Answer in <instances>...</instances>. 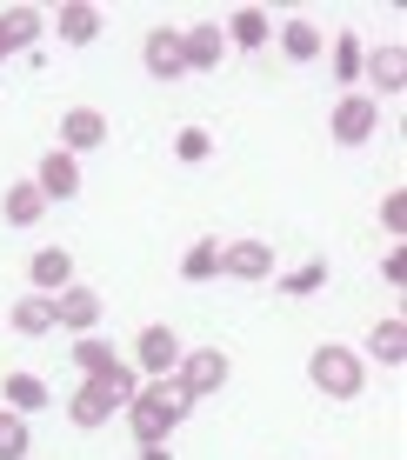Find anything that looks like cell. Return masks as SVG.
<instances>
[{
    "instance_id": "cell-1",
    "label": "cell",
    "mask_w": 407,
    "mask_h": 460,
    "mask_svg": "<svg viewBox=\"0 0 407 460\" xmlns=\"http://www.w3.org/2000/svg\"><path fill=\"white\" fill-rule=\"evenodd\" d=\"M120 414H128V434L140 440V447H161V440L194 414V394H187L181 380H154V387H140Z\"/></svg>"
},
{
    "instance_id": "cell-2",
    "label": "cell",
    "mask_w": 407,
    "mask_h": 460,
    "mask_svg": "<svg viewBox=\"0 0 407 460\" xmlns=\"http://www.w3.org/2000/svg\"><path fill=\"white\" fill-rule=\"evenodd\" d=\"M307 380H314L327 401H361V387H367V360L354 354V347H341V341H321L314 354H307Z\"/></svg>"
},
{
    "instance_id": "cell-3",
    "label": "cell",
    "mask_w": 407,
    "mask_h": 460,
    "mask_svg": "<svg viewBox=\"0 0 407 460\" xmlns=\"http://www.w3.org/2000/svg\"><path fill=\"white\" fill-rule=\"evenodd\" d=\"M227 374H234V360L221 354V347H181L174 380H181L187 394H194V401H200V394H221V387H227Z\"/></svg>"
},
{
    "instance_id": "cell-4",
    "label": "cell",
    "mask_w": 407,
    "mask_h": 460,
    "mask_svg": "<svg viewBox=\"0 0 407 460\" xmlns=\"http://www.w3.org/2000/svg\"><path fill=\"white\" fill-rule=\"evenodd\" d=\"M120 407H128V394H114L107 380H81V387H74V401H67V420L93 434V427H107Z\"/></svg>"
},
{
    "instance_id": "cell-5",
    "label": "cell",
    "mask_w": 407,
    "mask_h": 460,
    "mask_svg": "<svg viewBox=\"0 0 407 460\" xmlns=\"http://www.w3.org/2000/svg\"><path fill=\"white\" fill-rule=\"evenodd\" d=\"M134 367H140V374H154V380H167V374L181 367V334H174V327H161V321L140 327V341H134Z\"/></svg>"
},
{
    "instance_id": "cell-6",
    "label": "cell",
    "mask_w": 407,
    "mask_h": 460,
    "mask_svg": "<svg viewBox=\"0 0 407 460\" xmlns=\"http://www.w3.org/2000/svg\"><path fill=\"white\" fill-rule=\"evenodd\" d=\"M374 127H381V107H374L367 93H341V101H334V140H341V147L374 140Z\"/></svg>"
},
{
    "instance_id": "cell-7",
    "label": "cell",
    "mask_w": 407,
    "mask_h": 460,
    "mask_svg": "<svg viewBox=\"0 0 407 460\" xmlns=\"http://www.w3.org/2000/svg\"><path fill=\"white\" fill-rule=\"evenodd\" d=\"M54 327H67V334H93V327H101V294L81 288V280L60 288L54 294Z\"/></svg>"
},
{
    "instance_id": "cell-8",
    "label": "cell",
    "mask_w": 407,
    "mask_h": 460,
    "mask_svg": "<svg viewBox=\"0 0 407 460\" xmlns=\"http://www.w3.org/2000/svg\"><path fill=\"white\" fill-rule=\"evenodd\" d=\"M140 67H147L154 81H167V87H174L181 74H187V60H181V34H174V27H154V34L140 40Z\"/></svg>"
},
{
    "instance_id": "cell-9",
    "label": "cell",
    "mask_w": 407,
    "mask_h": 460,
    "mask_svg": "<svg viewBox=\"0 0 407 460\" xmlns=\"http://www.w3.org/2000/svg\"><path fill=\"white\" fill-rule=\"evenodd\" d=\"M34 187L47 194V208H54V200H74L81 194V161H74V154H40V167H34Z\"/></svg>"
},
{
    "instance_id": "cell-10",
    "label": "cell",
    "mask_w": 407,
    "mask_h": 460,
    "mask_svg": "<svg viewBox=\"0 0 407 460\" xmlns=\"http://www.w3.org/2000/svg\"><path fill=\"white\" fill-rule=\"evenodd\" d=\"M221 274L227 280H268L274 274V247L268 241H227L221 247Z\"/></svg>"
},
{
    "instance_id": "cell-11",
    "label": "cell",
    "mask_w": 407,
    "mask_h": 460,
    "mask_svg": "<svg viewBox=\"0 0 407 460\" xmlns=\"http://www.w3.org/2000/svg\"><path fill=\"white\" fill-rule=\"evenodd\" d=\"M101 140H107L101 107H67V114H60V154H87V147H101Z\"/></svg>"
},
{
    "instance_id": "cell-12",
    "label": "cell",
    "mask_w": 407,
    "mask_h": 460,
    "mask_svg": "<svg viewBox=\"0 0 407 460\" xmlns=\"http://www.w3.org/2000/svg\"><path fill=\"white\" fill-rule=\"evenodd\" d=\"M221 54H227V34H221V27H187V34H181V60H187V74H214V67H221Z\"/></svg>"
},
{
    "instance_id": "cell-13",
    "label": "cell",
    "mask_w": 407,
    "mask_h": 460,
    "mask_svg": "<svg viewBox=\"0 0 407 460\" xmlns=\"http://www.w3.org/2000/svg\"><path fill=\"white\" fill-rule=\"evenodd\" d=\"M361 74H367L381 93H401V87H407V47L387 40V47H374V54H361Z\"/></svg>"
},
{
    "instance_id": "cell-14",
    "label": "cell",
    "mask_w": 407,
    "mask_h": 460,
    "mask_svg": "<svg viewBox=\"0 0 407 460\" xmlns=\"http://www.w3.org/2000/svg\"><path fill=\"white\" fill-rule=\"evenodd\" d=\"M27 280H34V294L74 288V253H67V247H40L34 261H27Z\"/></svg>"
},
{
    "instance_id": "cell-15",
    "label": "cell",
    "mask_w": 407,
    "mask_h": 460,
    "mask_svg": "<svg viewBox=\"0 0 407 460\" xmlns=\"http://www.w3.org/2000/svg\"><path fill=\"white\" fill-rule=\"evenodd\" d=\"M34 40H40V7H7V13H0V60L27 54Z\"/></svg>"
},
{
    "instance_id": "cell-16",
    "label": "cell",
    "mask_w": 407,
    "mask_h": 460,
    "mask_svg": "<svg viewBox=\"0 0 407 460\" xmlns=\"http://www.w3.org/2000/svg\"><path fill=\"white\" fill-rule=\"evenodd\" d=\"M0 214H7V227H34V220L47 214V194L34 181H13L7 194H0Z\"/></svg>"
},
{
    "instance_id": "cell-17",
    "label": "cell",
    "mask_w": 407,
    "mask_h": 460,
    "mask_svg": "<svg viewBox=\"0 0 407 460\" xmlns=\"http://www.w3.org/2000/svg\"><path fill=\"white\" fill-rule=\"evenodd\" d=\"M13 334H27V341H40V334H54V294H27V300H13Z\"/></svg>"
},
{
    "instance_id": "cell-18",
    "label": "cell",
    "mask_w": 407,
    "mask_h": 460,
    "mask_svg": "<svg viewBox=\"0 0 407 460\" xmlns=\"http://www.w3.org/2000/svg\"><path fill=\"white\" fill-rule=\"evenodd\" d=\"M221 34H227V47H241V54H254V47H268L274 21H268V13H261V7H241V13H234V21L221 27Z\"/></svg>"
},
{
    "instance_id": "cell-19",
    "label": "cell",
    "mask_w": 407,
    "mask_h": 460,
    "mask_svg": "<svg viewBox=\"0 0 407 460\" xmlns=\"http://www.w3.org/2000/svg\"><path fill=\"white\" fill-rule=\"evenodd\" d=\"M74 367H81V380H114L120 360H114V347H107L101 334H81L74 341Z\"/></svg>"
},
{
    "instance_id": "cell-20",
    "label": "cell",
    "mask_w": 407,
    "mask_h": 460,
    "mask_svg": "<svg viewBox=\"0 0 407 460\" xmlns=\"http://www.w3.org/2000/svg\"><path fill=\"white\" fill-rule=\"evenodd\" d=\"M60 40H67V47H93V40H101V7H87V0L60 7Z\"/></svg>"
},
{
    "instance_id": "cell-21",
    "label": "cell",
    "mask_w": 407,
    "mask_h": 460,
    "mask_svg": "<svg viewBox=\"0 0 407 460\" xmlns=\"http://www.w3.org/2000/svg\"><path fill=\"white\" fill-rule=\"evenodd\" d=\"M367 354L381 360V367H401V360H407V321H374Z\"/></svg>"
},
{
    "instance_id": "cell-22",
    "label": "cell",
    "mask_w": 407,
    "mask_h": 460,
    "mask_svg": "<svg viewBox=\"0 0 407 460\" xmlns=\"http://www.w3.org/2000/svg\"><path fill=\"white\" fill-rule=\"evenodd\" d=\"M321 47H327V34L314 21H288V27H280V54H288V60H321Z\"/></svg>"
},
{
    "instance_id": "cell-23",
    "label": "cell",
    "mask_w": 407,
    "mask_h": 460,
    "mask_svg": "<svg viewBox=\"0 0 407 460\" xmlns=\"http://www.w3.org/2000/svg\"><path fill=\"white\" fill-rule=\"evenodd\" d=\"M34 454V434H27V414L0 407V460H27Z\"/></svg>"
},
{
    "instance_id": "cell-24",
    "label": "cell",
    "mask_w": 407,
    "mask_h": 460,
    "mask_svg": "<svg viewBox=\"0 0 407 460\" xmlns=\"http://www.w3.org/2000/svg\"><path fill=\"white\" fill-rule=\"evenodd\" d=\"M0 394H7L13 414H34V407H47V380H40V374H7V387H0Z\"/></svg>"
},
{
    "instance_id": "cell-25",
    "label": "cell",
    "mask_w": 407,
    "mask_h": 460,
    "mask_svg": "<svg viewBox=\"0 0 407 460\" xmlns=\"http://www.w3.org/2000/svg\"><path fill=\"white\" fill-rule=\"evenodd\" d=\"M221 274V241H194L181 253V280H214Z\"/></svg>"
},
{
    "instance_id": "cell-26",
    "label": "cell",
    "mask_w": 407,
    "mask_h": 460,
    "mask_svg": "<svg viewBox=\"0 0 407 460\" xmlns=\"http://www.w3.org/2000/svg\"><path fill=\"white\" fill-rule=\"evenodd\" d=\"M361 54H367V47L354 40V34H334V81H341V87L361 81Z\"/></svg>"
},
{
    "instance_id": "cell-27",
    "label": "cell",
    "mask_w": 407,
    "mask_h": 460,
    "mask_svg": "<svg viewBox=\"0 0 407 460\" xmlns=\"http://www.w3.org/2000/svg\"><path fill=\"white\" fill-rule=\"evenodd\" d=\"M321 288H327V261H307V267H294V274L280 280V294H288V300H307Z\"/></svg>"
},
{
    "instance_id": "cell-28",
    "label": "cell",
    "mask_w": 407,
    "mask_h": 460,
    "mask_svg": "<svg viewBox=\"0 0 407 460\" xmlns=\"http://www.w3.org/2000/svg\"><path fill=\"white\" fill-rule=\"evenodd\" d=\"M174 154H181L187 167H200V161L214 154V134H208V127H181V134H174Z\"/></svg>"
},
{
    "instance_id": "cell-29",
    "label": "cell",
    "mask_w": 407,
    "mask_h": 460,
    "mask_svg": "<svg viewBox=\"0 0 407 460\" xmlns=\"http://www.w3.org/2000/svg\"><path fill=\"white\" fill-rule=\"evenodd\" d=\"M381 227L387 234H407V194H381Z\"/></svg>"
},
{
    "instance_id": "cell-30",
    "label": "cell",
    "mask_w": 407,
    "mask_h": 460,
    "mask_svg": "<svg viewBox=\"0 0 407 460\" xmlns=\"http://www.w3.org/2000/svg\"><path fill=\"white\" fill-rule=\"evenodd\" d=\"M381 280H394V288L407 280V253H401V247H387V253H381Z\"/></svg>"
},
{
    "instance_id": "cell-31",
    "label": "cell",
    "mask_w": 407,
    "mask_h": 460,
    "mask_svg": "<svg viewBox=\"0 0 407 460\" xmlns=\"http://www.w3.org/2000/svg\"><path fill=\"white\" fill-rule=\"evenodd\" d=\"M140 460H174V454H167V440H161V447H140Z\"/></svg>"
}]
</instances>
